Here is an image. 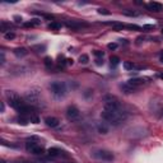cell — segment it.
Wrapping results in <instances>:
<instances>
[{
	"instance_id": "cell-27",
	"label": "cell",
	"mask_w": 163,
	"mask_h": 163,
	"mask_svg": "<svg viewBox=\"0 0 163 163\" xmlns=\"http://www.w3.org/2000/svg\"><path fill=\"white\" fill-rule=\"evenodd\" d=\"M4 60H5V56H4V52H2V64H4Z\"/></svg>"
},
{
	"instance_id": "cell-7",
	"label": "cell",
	"mask_w": 163,
	"mask_h": 163,
	"mask_svg": "<svg viewBox=\"0 0 163 163\" xmlns=\"http://www.w3.org/2000/svg\"><path fill=\"white\" fill-rule=\"evenodd\" d=\"M47 153H48V155H50V157H54V158H57V157H68V154L65 153L64 150H61L60 148H56V146L48 148Z\"/></svg>"
},
{
	"instance_id": "cell-9",
	"label": "cell",
	"mask_w": 163,
	"mask_h": 163,
	"mask_svg": "<svg viewBox=\"0 0 163 163\" xmlns=\"http://www.w3.org/2000/svg\"><path fill=\"white\" fill-rule=\"evenodd\" d=\"M59 121L56 117H54V116H47L45 117V124L47 125L48 128H57L59 126Z\"/></svg>"
},
{
	"instance_id": "cell-25",
	"label": "cell",
	"mask_w": 163,
	"mask_h": 163,
	"mask_svg": "<svg viewBox=\"0 0 163 163\" xmlns=\"http://www.w3.org/2000/svg\"><path fill=\"white\" fill-rule=\"evenodd\" d=\"M89 96H92V92H91V91H87L85 93H84V97H87V98H88Z\"/></svg>"
},
{
	"instance_id": "cell-23",
	"label": "cell",
	"mask_w": 163,
	"mask_h": 163,
	"mask_svg": "<svg viewBox=\"0 0 163 163\" xmlns=\"http://www.w3.org/2000/svg\"><path fill=\"white\" fill-rule=\"evenodd\" d=\"M98 13H100V14H106V15L110 14V12H108L107 9H102V8H100V9H98Z\"/></svg>"
},
{
	"instance_id": "cell-4",
	"label": "cell",
	"mask_w": 163,
	"mask_h": 163,
	"mask_svg": "<svg viewBox=\"0 0 163 163\" xmlns=\"http://www.w3.org/2000/svg\"><path fill=\"white\" fill-rule=\"evenodd\" d=\"M93 157L94 158H98L101 161H113V158H115V155H113L112 152L110 150H106V149H97L93 152Z\"/></svg>"
},
{
	"instance_id": "cell-11",
	"label": "cell",
	"mask_w": 163,
	"mask_h": 163,
	"mask_svg": "<svg viewBox=\"0 0 163 163\" xmlns=\"http://www.w3.org/2000/svg\"><path fill=\"white\" fill-rule=\"evenodd\" d=\"M121 88H122V91L125 92V93H131V92H135V91H137V88H135V87L130 85L129 83L122 84V85H121Z\"/></svg>"
},
{
	"instance_id": "cell-31",
	"label": "cell",
	"mask_w": 163,
	"mask_h": 163,
	"mask_svg": "<svg viewBox=\"0 0 163 163\" xmlns=\"http://www.w3.org/2000/svg\"><path fill=\"white\" fill-rule=\"evenodd\" d=\"M161 61L163 63V54H162V55H161Z\"/></svg>"
},
{
	"instance_id": "cell-10",
	"label": "cell",
	"mask_w": 163,
	"mask_h": 163,
	"mask_svg": "<svg viewBox=\"0 0 163 163\" xmlns=\"http://www.w3.org/2000/svg\"><path fill=\"white\" fill-rule=\"evenodd\" d=\"M128 83L130 84V85H133V87H135V88H138L139 85H142V84H144V79H142V78H134V79H130Z\"/></svg>"
},
{
	"instance_id": "cell-1",
	"label": "cell",
	"mask_w": 163,
	"mask_h": 163,
	"mask_svg": "<svg viewBox=\"0 0 163 163\" xmlns=\"http://www.w3.org/2000/svg\"><path fill=\"white\" fill-rule=\"evenodd\" d=\"M101 117L102 120L112 125H120L122 121L126 120L128 112L124 110V107L117 101V98L112 96H107L105 97V107L101 112Z\"/></svg>"
},
{
	"instance_id": "cell-3",
	"label": "cell",
	"mask_w": 163,
	"mask_h": 163,
	"mask_svg": "<svg viewBox=\"0 0 163 163\" xmlns=\"http://www.w3.org/2000/svg\"><path fill=\"white\" fill-rule=\"evenodd\" d=\"M50 89L54 93V96H56V97H64L66 94V85L63 82H54L50 85Z\"/></svg>"
},
{
	"instance_id": "cell-22",
	"label": "cell",
	"mask_w": 163,
	"mask_h": 163,
	"mask_svg": "<svg viewBox=\"0 0 163 163\" xmlns=\"http://www.w3.org/2000/svg\"><path fill=\"white\" fill-rule=\"evenodd\" d=\"M107 47L110 48V50H116V48H117V43H108Z\"/></svg>"
},
{
	"instance_id": "cell-18",
	"label": "cell",
	"mask_w": 163,
	"mask_h": 163,
	"mask_svg": "<svg viewBox=\"0 0 163 163\" xmlns=\"http://www.w3.org/2000/svg\"><path fill=\"white\" fill-rule=\"evenodd\" d=\"M93 55H94L97 59H103V56H105V52L100 51V50H94V51H93Z\"/></svg>"
},
{
	"instance_id": "cell-33",
	"label": "cell",
	"mask_w": 163,
	"mask_h": 163,
	"mask_svg": "<svg viewBox=\"0 0 163 163\" xmlns=\"http://www.w3.org/2000/svg\"><path fill=\"white\" fill-rule=\"evenodd\" d=\"M2 163H7V162H4V161H3V162H2Z\"/></svg>"
},
{
	"instance_id": "cell-2",
	"label": "cell",
	"mask_w": 163,
	"mask_h": 163,
	"mask_svg": "<svg viewBox=\"0 0 163 163\" xmlns=\"http://www.w3.org/2000/svg\"><path fill=\"white\" fill-rule=\"evenodd\" d=\"M26 149L31 152L32 154H42L43 152H45V149H43V146L38 143V142H36V139L35 138H32V139H28L27 140V143H26Z\"/></svg>"
},
{
	"instance_id": "cell-12",
	"label": "cell",
	"mask_w": 163,
	"mask_h": 163,
	"mask_svg": "<svg viewBox=\"0 0 163 163\" xmlns=\"http://www.w3.org/2000/svg\"><path fill=\"white\" fill-rule=\"evenodd\" d=\"M14 54H15L17 56H26L27 54H28V51H27L24 47H20V48H15Z\"/></svg>"
},
{
	"instance_id": "cell-34",
	"label": "cell",
	"mask_w": 163,
	"mask_h": 163,
	"mask_svg": "<svg viewBox=\"0 0 163 163\" xmlns=\"http://www.w3.org/2000/svg\"><path fill=\"white\" fill-rule=\"evenodd\" d=\"M162 33H163V29H162Z\"/></svg>"
},
{
	"instance_id": "cell-29",
	"label": "cell",
	"mask_w": 163,
	"mask_h": 163,
	"mask_svg": "<svg viewBox=\"0 0 163 163\" xmlns=\"http://www.w3.org/2000/svg\"><path fill=\"white\" fill-rule=\"evenodd\" d=\"M14 19L17 20V22H22V18H20V17H14Z\"/></svg>"
},
{
	"instance_id": "cell-21",
	"label": "cell",
	"mask_w": 163,
	"mask_h": 163,
	"mask_svg": "<svg viewBox=\"0 0 163 163\" xmlns=\"http://www.w3.org/2000/svg\"><path fill=\"white\" fill-rule=\"evenodd\" d=\"M4 36H5V38H7V40H13L14 37H15V35L13 33V32H7Z\"/></svg>"
},
{
	"instance_id": "cell-24",
	"label": "cell",
	"mask_w": 163,
	"mask_h": 163,
	"mask_svg": "<svg viewBox=\"0 0 163 163\" xmlns=\"http://www.w3.org/2000/svg\"><path fill=\"white\" fill-rule=\"evenodd\" d=\"M45 64H46V66H50V65H52V60L50 57H46L45 59Z\"/></svg>"
},
{
	"instance_id": "cell-17",
	"label": "cell",
	"mask_w": 163,
	"mask_h": 163,
	"mask_svg": "<svg viewBox=\"0 0 163 163\" xmlns=\"http://www.w3.org/2000/svg\"><path fill=\"white\" fill-rule=\"evenodd\" d=\"M8 28H10V26L8 23H5V22H2V24H0V29H2L3 33H7Z\"/></svg>"
},
{
	"instance_id": "cell-19",
	"label": "cell",
	"mask_w": 163,
	"mask_h": 163,
	"mask_svg": "<svg viewBox=\"0 0 163 163\" xmlns=\"http://www.w3.org/2000/svg\"><path fill=\"white\" fill-rule=\"evenodd\" d=\"M124 14H125V15H129V17H137V15H139V13H137V12H130V10H125Z\"/></svg>"
},
{
	"instance_id": "cell-30",
	"label": "cell",
	"mask_w": 163,
	"mask_h": 163,
	"mask_svg": "<svg viewBox=\"0 0 163 163\" xmlns=\"http://www.w3.org/2000/svg\"><path fill=\"white\" fill-rule=\"evenodd\" d=\"M24 163H45V162H24Z\"/></svg>"
},
{
	"instance_id": "cell-14",
	"label": "cell",
	"mask_w": 163,
	"mask_h": 163,
	"mask_svg": "<svg viewBox=\"0 0 163 163\" xmlns=\"http://www.w3.org/2000/svg\"><path fill=\"white\" fill-rule=\"evenodd\" d=\"M98 131H100L101 134H107V133H108V128L106 126L105 124H100V125H98Z\"/></svg>"
},
{
	"instance_id": "cell-32",
	"label": "cell",
	"mask_w": 163,
	"mask_h": 163,
	"mask_svg": "<svg viewBox=\"0 0 163 163\" xmlns=\"http://www.w3.org/2000/svg\"><path fill=\"white\" fill-rule=\"evenodd\" d=\"M161 78H162V79H163V74H161Z\"/></svg>"
},
{
	"instance_id": "cell-28",
	"label": "cell",
	"mask_w": 163,
	"mask_h": 163,
	"mask_svg": "<svg viewBox=\"0 0 163 163\" xmlns=\"http://www.w3.org/2000/svg\"><path fill=\"white\" fill-rule=\"evenodd\" d=\"M149 28H153V26H144V29H149Z\"/></svg>"
},
{
	"instance_id": "cell-5",
	"label": "cell",
	"mask_w": 163,
	"mask_h": 163,
	"mask_svg": "<svg viewBox=\"0 0 163 163\" xmlns=\"http://www.w3.org/2000/svg\"><path fill=\"white\" fill-rule=\"evenodd\" d=\"M41 97H40V92H37V91H28L26 93V100L27 102H29V105L33 107L36 105H40V100Z\"/></svg>"
},
{
	"instance_id": "cell-6",
	"label": "cell",
	"mask_w": 163,
	"mask_h": 163,
	"mask_svg": "<svg viewBox=\"0 0 163 163\" xmlns=\"http://www.w3.org/2000/svg\"><path fill=\"white\" fill-rule=\"evenodd\" d=\"M79 116H80V111H79V108H78L77 106L72 105V106H69V107L66 108V117L69 118L70 121L78 120Z\"/></svg>"
},
{
	"instance_id": "cell-26",
	"label": "cell",
	"mask_w": 163,
	"mask_h": 163,
	"mask_svg": "<svg viewBox=\"0 0 163 163\" xmlns=\"http://www.w3.org/2000/svg\"><path fill=\"white\" fill-rule=\"evenodd\" d=\"M96 61H97V65H102V64H103L102 59H96Z\"/></svg>"
},
{
	"instance_id": "cell-8",
	"label": "cell",
	"mask_w": 163,
	"mask_h": 163,
	"mask_svg": "<svg viewBox=\"0 0 163 163\" xmlns=\"http://www.w3.org/2000/svg\"><path fill=\"white\" fill-rule=\"evenodd\" d=\"M146 8H148V10H150V12L158 13V12H162L163 10V4L158 3V2H150L146 4Z\"/></svg>"
},
{
	"instance_id": "cell-13",
	"label": "cell",
	"mask_w": 163,
	"mask_h": 163,
	"mask_svg": "<svg viewBox=\"0 0 163 163\" xmlns=\"http://www.w3.org/2000/svg\"><path fill=\"white\" fill-rule=\"evenodd\" d=\"M124 68L126 69V70H133V69H140L139 66H137V65H134L133 63H130V61H125V63H124Z\"/></svg>"
},
{
	"instance_id": "cell-15",
	"label": "cell",
	"mask_w": 163,
	"mask_h": 163,
	"mask_svg": "<svg viewBox=\"0 0 163 163\" xmlns=\"http://www.w3.org/2000/svg\"><path fill=\"white\" fill-rule=\"evenodd\" d=\"M110 61H111V66H117L118 65V63H120V59H118L117 56H111V59H110Z\"/></svg>"
},
{
	"instance_id": "cell-20",
	"label": "cell",
	"mask_w": 163,
	"mask_h": 163,
	"mask_svg": "<svg viewBox=\"0 0 163 163\" xmlns=\"http://www.w3.org/2000/svg\"><path fill=\"white\" fill-rule=\"evenodd\" d=\"M61 27V24H59V23H50V26H48V28H51V29H59Z\"/></svg>"
},
{
	"instance_id": "cell-16",
	"label": "cell",
	"mask_w": 163,
	"mask_h": 163,
	"mask_svg": "<svg viewBox=\"0 0 163 163\" xmlns=\"http://www.w3.org/2000/svg\"><path fill=\"white\" fill-rule=\"evenodd\" d=\"M79 61H80V64H88V61H89V56H88V55H85V54H83V55H80V56H79Z\"/></svg>"
}]
</instances>
